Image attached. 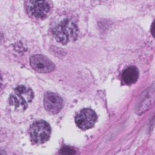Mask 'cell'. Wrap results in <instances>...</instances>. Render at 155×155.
<instances>
[{
  "label": "cell",
  "instance_id": "cell-7",
  "mask_svg": "<svg viewBox=\"0 0 155 155\" xmlns=\"http://www.w3.org/2000/svg\"><path fill=\"white\" fill-rule=\"evenodd\" d=\"M44 105L49 113L56 114L63 107V100L57 93L47 92L44 97Z\"/></svg>",
  "mask_w": 155,
  "mask_h": 155
},
{
  "label": "cell",
  "instance_id": "cell-3",
  "mask_svg": "<svg viewBox=\"0 0 155 155\" xmlns=\"http://www.w3.org/2000/svg\"><path fill=\"white\" fill-rule=\"evenodd\" d=\"M29 133L33 143H43L48 140L51 134V128L46 121L40 120L35 122L31 125Z\"/></svg>",
  "mask_w": 155,
  "mask_h": 155
},
{
  "label": "cell",
  "instance_id": "cell-6",
  "mask_svg": "<svg viewBox=\"0 0 155 155\" xmlns=\"http://www.w3.org/2000/svg\"><path fill=\"white\" fill-rule=\"evenodd\" d=\"M30 62L31 67L40 73H49L54 69V65L52 61L42 54L31 56Z\"/></svg>",
  "mask_w": 155,
  "mask_h": 155
},
{
  "label": "cell",
  "instance_id": "cell-1",
  "mask_svg": "<svg viewBox=\"0 0 155 155\" xmlns=\"http://www.w3.org/2000/svg\"><path fill=\"white\" fill-rule=\"evenodd\" d=\"M53 33L58 42L66 44L76 40L78 36V28L71 20L64 19L54 27Z\"/></svg>",
  "mask_w": 155,
  "mask_h": 155
},
{
  "label": "cell",
  "instance_id": "cell-8",
  "mask_svg": "<svg viewBox=\"0 0 155 155\" xmlns=\"http://www.w3.org/2000/svg\"><path fill=\"white\" fill-rule=\"evenodd\" d=\"M122 77L126 84H133L137 81L139 78V70L134 66L129 67L124 70Z\"/></svg>",
  "mask_w": 155,
  "mask_h": 155
},
{
  "label": "cell",
  "instance_id": "cell-5",
  "mask_svg": "<svg viewBox=\"0 0 155 155\" xmlns=\"http://www.w3.org/2000/svg\"><path fill=\"white\" fill-rule=\"evenodd\" d=\"M26 7L28 13L36 19L45 18L50 10L49 4L45 1H27Z\"/></svg>",
  "mask_w": 155,
  "mask_h": 155
},
{
  "label": "cell",
  "instance_id": "cell-9",
  "mask_svg": "<svg viewBox=\"0 0 155 155\" xmlns=\"http://www.w3.org/2000/svg\"><path fill=\"white\" fill-rule=\"evenodd\" d=\"M61 154H74L75 152L74 150H73L72 148L70 147H65L61 150Z\"/></svg>",
  "mask_w": 155,
  "mask_h": 155
},
{
  "label": "cell",
  "instance_id": "cell-2",
  "mask_svg": "<svg viewBox=\"0 0 155 155\" xmlns=\"http://www.w3.org/2000/svg\"><path fill=\"white\" fill-rule=\"evenodd\" d=\"M34 97L33 90L28 87L18 86L10 96L9 104L19 111L25 110Z\"/></svg>",
  "mask_w": 155,
  "mask_h": 155
},
{
  "label": "cell",
  "instance_id": "cell-4",
  "mask_svg": "<svg viewBox=\"0 0 155 155\" xmlns=\"http://www.w3.org/2000/svg\"><path fill=\"white\" fill-rule=\"evenodd\" d=\"M97 120L96 113L90 108H84L79 111L75 117L77 126L84 130L91 128Z\"/></svg>",
  "mask_w": 155,
  "mask_h": 155
}]
</instances>
